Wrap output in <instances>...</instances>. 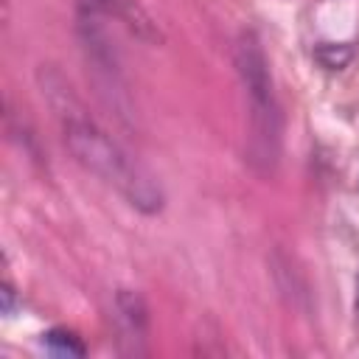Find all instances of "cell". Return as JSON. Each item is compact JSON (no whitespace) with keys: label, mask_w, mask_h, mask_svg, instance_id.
<instances>
[{"label":"cell","mask_w":359,"mask_h":359,"mask_svg":"<svg viewBox=\"0 0 359 359\" xmlns=\"http://www.w3.org/2000/svg\"><path fill=\"white\" fill-rule=\"evenodd\" d=\"M39 84H42V95L48 98L59 121L65 146L70 149L76 163L84 165L90 174L101 177L104 182L115 185L135 208L146 213L160 210L163 208L160 185L93 121V115L84 109V104L70 90V84L53 67L39 70Z\"/></svg>","instance_id":"1"},{"label":"cell","mask_w":359,"mask_h":359,"mask_svg":"<svg viewBox=\"0 0 359 359\" xmlns=\"http://www.w3.org/2000/svg\"><path fill=\"white\" fill-rule=\"evenodd\" d=\"M236 70L244 84V93L250 98V140L247 154L258 174L269 177L280 160V132H283V115L280 104L272 87V73L266 53L252 31H244L236 39L233 48Z\"/></svg>","instance_id":"2"},{"label":"cell","mask_w":359,"mask_h":359,"mask_svg":"<svg viewBox=\"0 0 359 359\" xmlns=\"http://www.w3.org/2000/svg\"><path fill=\"white\" fill-rule=\"evenodd\" d=\"M79 6L87 14L115 17L118 22H123L132 34H137L146 42H163V34H160L157 22L149 17V11L137 0H79Z\"/></svg>","instance_id":"3"},{"label":"cell","mask_w":359,"mask_h":359,"mask_svg":"<svg viewBox=\"0 0 359 359\" xmlns=\"http://www.w3.org/2000/svg\"><path fill=\"white\" fill-rule=\"evenodd\" d=\"M115 309H118V320L123 323V339H146V328H149V317H146V303L137 292L121 289L115 297Z\"/></svg>","instance_id":"4"},{"label":"cell","mask_w":359,"mask_h":359,"mask_svg":"<svg viewBox=\"0 0 359 359\" xmlns=\"http://www.w3.org/2000/svg\"><path fill=\"white\" fill-rule=\"evenodd\" d=\"M42 345H45L50 353H56V356H84V353H87L84 342H81L73 331H67V328H50V331L42 337Z\"/></svg>","instance_id":"5"},{"label":"cell","mask_w":359,"mask_h":359,"mask_svg":"<svg viewBox=\"0 0 359 359\" xmlns=\"http://www.w3.org/2000/svg\"><path fill=\"white\" fill-rule=\"evenodd\" d=\"M353 56V50H351V45H320L317 48V59H320V65H325L328 70H339L342 65H348V59Z\"/></svg>","instance_id":"6"},{"label":"cell","mask_w":359,"mask_h":359,"mask_svg":"<svg viewBox=\"0 0 359 359\" xmlns=\"http://www.w3.org/2000/svg\"><path fill=\"white\" fill-rule=\"evenodd\" d=\"M3 314H14V289L8 283H3Z\"/></svg>","instance_id":"7"},{"label":"cell","mask_w":359,"mask_h":359,"mask_svg":"<svg viewBox=\"0 0 359 359\" xmlns=\"http://www.w3.org/2000/svg\"><path fill=\"white\" fill-rule=\"evenodd\" d=\"M356 309H359V283H356Z\"/></svg>","instance_id":"8"}]
</instances>
